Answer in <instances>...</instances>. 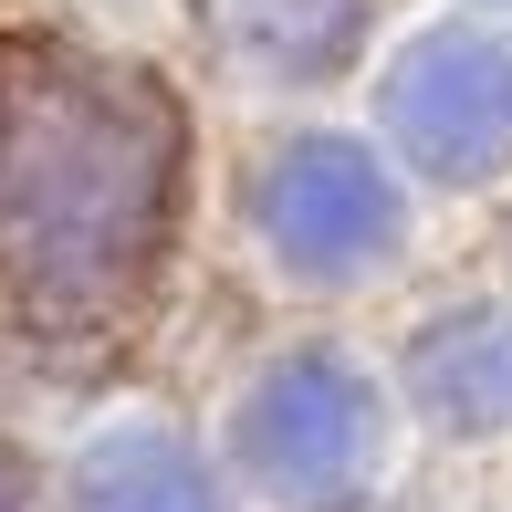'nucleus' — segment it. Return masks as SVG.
Here are the masks:
<instances>
[{
  "instance_id": "nucleus-4",
  "label": "nucleus",
  "mask_w": 512,
  "mask_h": 512,
  "mask_svg": "<svg viewBox=\"0 0 512 512\" xmlns=\"http://www.w3.org/2000/svg\"><path fill=\"white\" fill-rule=\"evenodd\" d=\"M262 230L293 272H366L387 251V230H398V189H387V168L366 147L304 136L262 178Z\"/></svg>"
},
{
  "instance_id": "nucleus-7",
  "label": "nucleus",
  "mask_w": 512,
  "mask_h": 512,
  "mask_svg": "<svg viewBox=\"0 0 512 512\" xmlns=\"http://www.w3.org/2000/svg\"><path fill=\"white\" fill-rule=\"evenodd\" d=\"M366 0H230V32L251 42V53L293 63V74H314V63H335L345 42H356Z\"/></svg>"
},
{
  "instance_id": "nucleus-2",
  "label": "nucleus",
  "mask_w": 512,
  "mask_h": 512,
  "mask_svg": "<svg viewBox=\"0 0 512 512\" xmlns=\"http://www.w3.org/2000/svg\"><path fill=\"white\" fill-rule=\"evenodd\" d=\"M241 460L293 512L356 502L366 471H377V398H366V377L345 356H283L241 398Z\"/></svg>"
},
{
  "instance_id": "nucleus-6",
  "label": "nucleus",
  "mask_w": 512,
  "mask_h": 512,
  "mask_svg": "<svg viewBox=\"0 0 512 512\" xmlns=\"http://www.w3.org/2000/svg\"><path fill=\"white\" fill-rule=\"evenodd\" d=\"M74 512H220V492H209V471L189 460V439L105 429L74 460Z\"/></svg>"
},
{
  "instance_id": "nucleus-1",
  "label": "nucleus",
  "mask_w": 512,
  "mask_h": 512,
  "mask_svg": "<svg viewBox=\"0 0 512 512\" xmlns=\"http://www.w3.org/2000/svg\"><path fill=\"white\" fill-rule=\"evenodd\" d=\"M178 126L126 74L53 53L0 63V283L42 314H84L136 272L168 220Z\"/></svg>"
},
{
  "instance_id": "nucleus-5",
  "label": "nucleus",
  "mask_w": 512,
  "mask_h": 512,
  "mask_svg": "<svg viewBox=\"0 0 512 512\" xmlns=\"http://www.w3.org/2000/svg\"><path fill=\"white\" fill-rule=\"evenodd\" d=\"M408 398L439 418V429H512V314L471 304V314H439L429 335L408 345Z\"/></svg>"
},
{
  "instance_id": "nucleus-3",
  "label": "nucleus",
  "mask_w": 512,
  "mask_h": 512,
  "mask_svg": "<svg viewBox=\"0 0 512 512\" xmlns=\"http://www.w3.org/2000/svg\"><path fill=\"white\" fill-rule=\"evenodd\" d=\"M387 126L429 178H481L512 157V42L492 32H429L387 74Z\"/></svg>"
}]
</instances>
